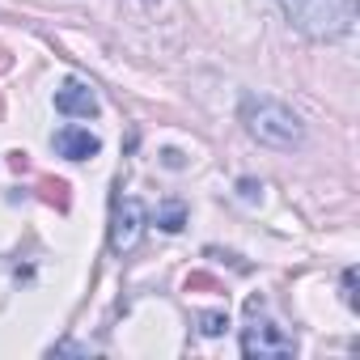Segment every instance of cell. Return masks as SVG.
I'll use <instances>...</instances> for the list:
<instances>
[{
	"mask_svg": "<svg viewBox=\"0 0 360 360\" xmlns=\"http://www.w3.org/2000/svg\"><path fill=\"white\" fill-rule=\"evenodd\" d=\"M242 352H246V356H259V360H280V356H292L297 343H292V335H284L276 322H255V326H246V335H242Z\"/></svg>",
	"mask_w": 360,
	"mask_h": 360,
	"instance_id": "3957f363",
	"label": "cell"
},
{
	"mask_svg": "<svg viewBox=\"0 0 360 360\" xmlns=\"http://www.w3.org/2000/svg\"><path fill=\"white\" fill-rule=\"evenodd\" d=\"M284 5L288 18L318 39H335L352 26V0H284Z\"/></svg>",
	"mask_w": 360,
	"mask_h": 360,
	"instance_id": "7a4b0ae2",
	"label": "cell"
},
{
	"mask_svg": "<svg viewBox=\"0 0 360 360\" xmlns=\"http://www.w3.org/2000/svg\"><path fill=\"white\" fill-rule=\"evenodd\" d=\"M140 229H144V208L140 200H119L115 204V217H110V250H131L140 242Z\"/></svg>",
	"mask_w": 360,
	"mask_h": 360,
	"instance_id": "277c9868",
	"label": "cell"
},
{
	"mask_svg": "<svg viewBox=\"0 0 360 360\" xmlns=\"http://www.w3.org/2000/svg\"><path fill=\"white\" fill-rule=\"evenodd\" d=\"M56 110H64V115H98V98H94V89L89 85H81V81H68L60 94H56Z\"/></svg>",
	"mask_w": 360,
	"mask_h": 360,
	"instance_id": "8992f818",
	"label": "cell"
},
{
	"mask_svg": "<svg viewBox=\"0 0 360 360\" xmlns=\"http://www.w3.org/2000/svg\"><path fill=\"white\" fill-rule=\"evenodd\" d=\"M161 229H169V233L183 229V208H178V204H169V208L161 212Z\"/></svg>",
	"mask_w": 360,
	"mask_h": 360,
	"instance_id": "52a82bcc",
	"label": "cell"
},
{
	"mask_svg": "<svg viewBox=\"0 0 360 360\" xmlns=\"http://www.w3.org/2000/svg\"><path fill=\"white\" fill-rule=\"evenodd\" d=\"M98 148H102L98 136H89L85 127H64V131H56V153L68 157V161H85V157H94Z\"/></svg>",
	"mask_w": 360,
	"mask_h": 360,
	"instance_id": "5b68a950",
	"label": "cell"
},
{
	"mask_svg": "<svg viewBox=\"0 0 360 360\" xmlns=\"http://www.w3.org/2000/svg\"><path fill=\"white\" fill-rule=\"evenodd\" d=\"M200 326H204V335H221L229 322H225V314H200Z\"/></svg>",
	"mask_w": 360,
	"mask_h": 360,
	"instance_id": "ba28073f",
	"label": "cell"
},
{
	"mask_svg": "<svg viewBox=\"0 0 360 360\" xmlns=\"http://www.w3.org/2000/svg\"><path fill=\"white\" fill-rule=\"evenodd\" d=\"M246 127L259 144H271V148L301 144V119L280 102H246Z\"/></svg>",
	"mask_w": 360,
	"mask_h": 360,
	"instance_id": "6da1fadb",
	"label": "cell"
}]
</instances>
